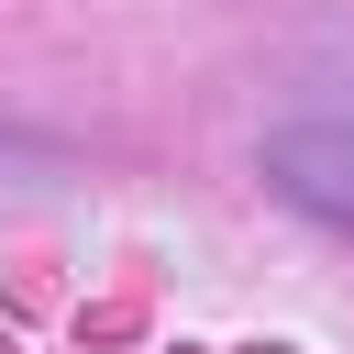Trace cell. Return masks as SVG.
Segmentation results:
<instances>
[{"mask_svg": "<svg viewBox=\"0 0 354 354\" xmlns=\"http://www.w3.org/2000/svg\"><path fill=\"white\" fill-rule=\"evenodd\" d=\"M254 166H266V188L299 221H321V232L354 243V122H277Z\"/></svg>", "mask_w": 354, "mask_h": 354, "instance_id": "cell-1", "label": "cell"}]
</instances>
